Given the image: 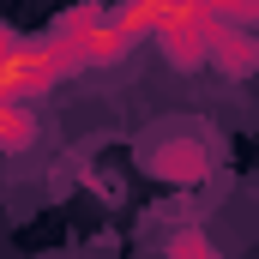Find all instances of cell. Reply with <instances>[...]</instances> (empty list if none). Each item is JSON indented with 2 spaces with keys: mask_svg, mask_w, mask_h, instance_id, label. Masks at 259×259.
Here are the masks:
<instances>
[{
  "mask_svg": "<svg viewBox=\"0 0 259 259\" xmlns=\"http://www.w3.org/2000/svg\"><path fill=\"white\" fill-rule=\"evenodd\" d=\"M36 78H49V55H30V49H6V66H0V84H6V97H24Z\"/></svg>",
  "mask_w": 259,
  "mask_h": 259,
  "instance_id": "2",
  "label": "cell"
},
{
  "mask_svg": "<svg viewBox=\"0 0 259 259\" xmlns=\"http://www.w3.org/2000/svg\"><path fill=\"white\" fill-rule=\"evenodd\" d=\"M205 12V0H133L121 12V30L139 36V30H157V36H181L193 30V18Z\"/></svg>",
  "mask_w": 259,
  "mask_h": 259,
  "instance_id": "1",
  "label": "cell"
}]
</instances>
